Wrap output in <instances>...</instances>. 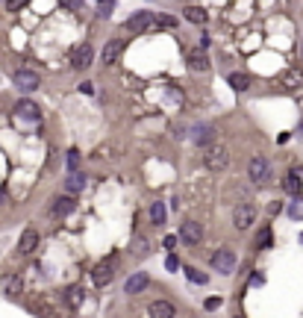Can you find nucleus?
<instances>
[{
  "label": "nucleus",
  "instance_id": "obj_1",
  "mask_svg": "<svg viewBox=\"0 0 303 318\" xmlns=\"http://www.w3.org/2000/svg\"><path fill=\"white\" fill-rule=\"evenodd\" d=\"M209 262H212V268H215V274H224V277H227V274L235 271V250L233 247H218V250L212 253Z\"/></svg>",
  "mask_w": 303,
  "mask_h": 318
},
{
  "label": "nucleus",
  "instance_id": "obj_2",
  "mask_svg": "<svg viewBox=\"0 0 303 318\" xmlns=\"http://www.w3.org/2000/svg\"><path fill=\"white\" fill-rule=\"evenodd\" d=\"M203 162H206L209 171H224V168L230 165V153H227L224 144H209V147L203 151Z\"/></svg>",
  "mask_w": 303,
  "mask_h": 318
},
{
  "label": "nucleus",
  "instance_id": "obj_3",
  "mask_svg": "<svg viewBox=\"0 0 303 318\" xmlns=\"http://www.w3.org/2000/svg\"><path fill=\"white\" fill-rule=\"evenodd\" d=\"M247 174H250V180H253L256 186H265L271 180V162L265 156H253L250 165H247Z\"/></svg>",
  "mask_w": 303,
  "mask_h": 318
},
{
  "label": "nucleus",
  "instance_id": "obj_4",
  "mask_svg": "<svg viewBox=\"0 0 303 318\" xmlns=\"http://www.w3.org/2000/svg\"><path fill=\"white\" fill-rule=\"evenodd\" d=\"M256 221V206L253 203H239L233 209V227L235 230H250Z\"/></svg>",
  "mask_w": 303,
  "mask_h": 318
},
{
  "label": "nucleus",
  "instance_id": "obj_5",
  "mask_svg": "<svg viewBox=\"0 0 303 318\" xmlns=\"http://www.w3.org/2000/svg\"><path fill=\"white\" fill-rule=\"evenodd\" d=\"M12 80H15V86H18V89H21L24 94L35 92V89L41 86V77H38V71H33V68H18Z\"/></svg>",
  "mask_w": 303,
  "mask_h": 318
},
{
  "label": "nucleus",
  "instance_id": "obj_6",
  "mask_svg": "<svg viewBox=\"0 0 303 318\" xmlns=\"http://www.w3.org/2000/svg\"><path fill=\"white\" fill-rule=\"evenodd\" d=\"M124 27H127L129 33H144V30H153V27H156V12H136V15H133V18H127V24H124Z\"/></svg>",
  "mask_w": 303,
  "mask_h": 318
},
{
  "label": "nucleus",
  "instance_id": "obj_7",
  "mask_svg": "<svg viewBox=\"0 0 303 318\" xmlns=\"http://www.w3.org/2000/svg\"><path fill=\"white\" fill-rule=\"evenodd\" d=\"M112 277H115V257H109V259H103V262L94 265V271H92L94 286H109Z\"/></svg>",
  "mask_w": 303,
  "mask_h": 318
},
{
  "label": "nucleus",
  "instance_id": "obj_8",
  "mask_svg": "<svg viewBox=\"0 0 303 318\" xmlns=\"http://www.w3.org/2000/svg\"><path fill=\"white\" fill-rule=\"evenodd\" d=\"M191 141L206 151L209 144H215V127H212V124H194V127H191Z\"/></svg>",
  "mask_w": 303,
  "mask_h": 318
},
{
  "label": "nucleus",
  "instance_id": "obj_9",
  "mask_svg": "<svg viewBox=\"0 0 303 318\" xmlns=\"http://www.w3.org/2000/svg\"><path fill=\"white\" fill-rule=\"evenodd\" d=\"M94 62V50H92V45H80L77 50H74V56H71V65L77 71H85L89 65Z\"/></svg>",
  "mask_w": 303,
  "mask_h": 318
},
{
  "label": "nucleus",
  "instance_id": "obj_10",
  "mask_svg": "<svg viewBox=\"0 0 303 318\" xmlns=\"http://www.w3.org/2000/svg\"><path fill=\"white\" fill-rule=\"evenodd\" d=\"M74 206H77V200L71 198V195H59V198L50 203V215H53V218H65V215L74 212Z\"/></svg>",
  "mask_w": 303,
  "mask_h": 318
},
{
  "label": "nucleus",
  "instance_id": "obj_11",
  "mask_svg": "<svg viewBox=\"0 0 303 318\" xmlns=\"http://www.w3.org/2000/svg\"><path fill=\"white\" fill-rule=\"evenodd\" d=\"M180 239L186 242V245H198L200 239H203V227L198 221H183L180 227Z\"/></svg>",
  "mask_w": 303,
  "mask_h": 318
},
{
  "label": "nucleus",
  "instance_id": "obj_12",
  "mask_svg": "<svg viewBox=\"0 0 303 318\" xmlns=\"http://www.w3.org/2000/svg\"><path fill=\"white\" fill-rule=\"evenodd\" d=\"M15 112H18V118H24V121H38V118H41V112H38V103L27 100V97L15 103Z\"/></svg>",
  "mask_w": 303,
  "mask_h": 318
},
{
  "label": "nucleus",
  "instance_id": "obj_13",
  "mask_svg": "<svg viewBox=\"0 0 303 318\" xmlns=\"http://www.w3.org/2000/svg\"><path fill=\"white\" fill-rule=\"evenodd\" d=\"M147 312H150V318H174L177 306L171 304V301H153V304L147 306Z\"/></svg>",
  "mask_w": 303,
  "mask_h": 318
},
{
  "label": "nucleus",
  "instance_id": "obj_14",
  "mask_svg": "<svg viewBox=\"0 0 303 318\" xmlns=\"http://www.w3.org/2000/svg\"><path fill=\"white\" fill-rule=\"evenodd\" d=\"M121 50H124V41H121V38H112V41L103 47V53H100V62H103V65H115L118 56H121Z\"/></svg>",
  "mask_w": 303,
  "mask_h": 318
},
{
  "label": "nucleus",
  "instance_id": "obj_15",
  "mask_svg": "<svg viewBox=\"0 0 303 318\" xmlns=\"http://www.w3.org/2000/svg\"><path fill=\"white\" fill-rule=\"evenodd\" d=\"M147 283H150V277H147L144 271H136V274L124 283V292H127V294H139V292H144V286H147Z\"/></svg>",
  "mask_w": 303,
  "mask_h": 318
},
{
  "label": "nucleus",
  "instance_id": "obj_16",
  "mask_svg": "<svg viewBox=\"0 0 303 318\" xmlns=\"http://www.w3.org/2000/svg\"><path fill=\"white\" fill-rule=\"evenodd\" d=\"M280 82L289 89V92H297L303 86V71L300 68H289V71H283V77H280Z\"/></svg>",
  "mask_w": 303,
  "mask_h": 318
},
{
  "label": "nucleus",
  "instance_id": "obj_17",
  "mask_svg": "<svg viewBox=\"0 0 303 318\" xmlns=\"http://www.w3.org/2000/svg\"><path fill=\"white\" fill-rule=\"evenodd\" d=\"M35 245H38V233H35L33 227H27V230L21 233V242H18V250H21L24 257H27V253H33V250H35Z\"/></svg>",
  "mask_w": 303,
  "mask_h": 318
},
{
  "label": "nucleus",
  "instance_id": "obj_18",
  "mask_svg": "<svg viewBox=\"0 0 303 318\" xmlns=\"http://www.w3.org/2000/svg\"><path fill=\"white\" fill-rule=\"evenodd\" d=\"M3 292L9 294V298H18V294L24 292L21 274H6V277H3Z\"/></svg>",
  "mask_w": 303,
  "mask_h": 318
},
{
  "label": "nucleus",
  "instance_id": "obj_19",
  "mask_svg": "<svg viewBox=\"0 0 303 318\" xmlns=\"http://www.w3.org/2000/svg\"><path fill=\"white\" fill-rule=\"evenodd\" d=\"M188 68L206 71V68H209V59H206V53H203V50H191V53H188Z\"/></svg>",
  "mask_w": 303,
  "mask_h": 318
},
{
  "label": "nucleus",
  "instance_id": "obj_20",
  "mask_svg": "<svg viewBox=\"0 0 303 318\" xmlns=\"http://www.w3.org/2000/svg\"><path fill=\"white\" fill-rule=\"evenodd\" d=\"M65 188H68L71 198H74V195H80L82 188H85V177H82V174H71L68 180H65Z\"/></svg>",
  "mask_w": 303,
  "mask_h": 318
},
{
  "label": "nucleus",
  "instance_id": "obj_21",
  "mask_svg": "<svg viewBox=\"0 0 303 318\" xmlns=\"http://www.w3.org/2000/svg\"><path fill=\"white\" fill-rule=\"evenodd\" d=\"M227 82L233 86L235 92H247V89H250V77H247V74H239V71H235V74H230V77H227Z\"/></svg>",
  "mask_w": 303,
  "mask_h": 318
},
{
  "label": "nucleus",
  "instance_id": "obj_22",
  "mask_svg": "<svg viewBox=\"0 0 303 318\" xmlns=\"http://www.w3.org/2000/svg\"><path fill=\"white\" fill-rule=\"evenodd\" d=\"M283 188L289 192V195H300V188H303V183H300V174L297 171H292V174L283 180Z\"/></svg>",
  "mask_w": 303,
  "mask_h": 318
},
{
  "label": "nucleus",
  "instance_id": "obj_23",
  "mask_svg": "<svg viewBox=\"0 0 303 318\" xmlns=\"http://www.w3.org/2000/svg\"><path fill=\"white\" fill-rule=\"evenodd\" d=\"M183 15H186V21H191V24H206V12L200 9V6H186Z\"/></svg>",
  "mask_w": 303,
  "mask_h": 318
},
{
  "label": "nucleus",
  "instance_id": "obj_24",
  "mask_svg": "<svg viewBox=\"0 0 303 318\" xmlns=\"http://www.w3.org/2000/svg\"><path fill=\"white\" fill-rule=\"evenodd\" d=\"M82 298H85V292H82L80 286H68V289H65V301H68L71 306H80Z\"/></svg>",
  "mask_w": 303,
  "mask_h": 318
},
{
  "label": "nucleus",
  "instance_id": "obj_25",
  "mask_svg": "<svg viewBox=\"0 0 303 318\" xmlns=\"http://www.w3.org/2000/svg\"><path fill=\"white\" fill-rule=\"evenodd\" d=\"M150 221L156 224V227H162L165 224V203H159V200L150 203Z\"/></svg>",
  "mask_w": 303,
  "mask_h": 318
},
{
  "label": "nucleus",
  "instance_id": "obj_26",
  "mask_svg": "<svg viewBox=\"0 0 303 318\" xmlns=\"http://www.w3.org/2000/svg\"><path fill=\"white\" fill-rule=\"evenodd\" d=\"M133 253H136V257L150 253V242H147V239H141V236H136V242H133Z\"/></svg>",
  "mask_w": 303,
  "mask_h": 318
},
{
  "label": "nucleus",
  "instance_id": "obj_27",
  "mask_svg": "<svg viewBox=\"0 0 303 318\" xmlns=\"http://www.w3.org/2000/svg\"><path fill=\"white\" fill-rule=\"evenodd\" d=\"M186 277L191 283H198V286H206V283H209V277H206L203 271H198V268H186Z\"/></svg>",
  "mask_w": 303,
  "mask_h": 318
},
{
  "label": "nucleus",
  "instance_id": "obj_28",
  "mask_svg": "<svg viewBox=\"0 0 303 318\" xmlns=\"http://www.w3.org/2000/svg\"><path fill=\"white\" fill-rule=\"evenodd\" d=\"M77 168H80V151H77V147H71V151H68V171H71V174H77Z\"/></svg>",
  "mask_w": 303,
  "mask_h": 318
},
{
  "label": "nucleus",
  "instance_id": "obj_29",
  "mask_svg": "<svg viewBox=\"0 0 303 318\" xmlns=\"http://www.w3.org/2000/svg\"><path fill=\"white\" fill-rule=\"evenodd\" d=\"M156 27H162V30H171V27H177V21L171 18V15H156Z\"/></svg>",
  "mask_w": 303,
  "mask_h": 318
},
{
  "label": "nucleus",
  "instance_id": "obj_30",
  "mask_svg": "<svg viewBox=\"0 0 303 318\" xmlns=\"http://www.w3.org/2000/svg\"><path fill=\"white\" fill-rule=\"evenodd\" d=\"M289 218H297V221L303 218V200H294L292 206H289Z\"/></svg>",
  "mask_w": 303,
  "mask_h": 318
},
{
  "label": "nucleus",
  "instance_id": "obj_31",
  "mask_svg": "<svg viewBox=\"0 0 303 318\" xmlns=\"http://www.w3.org/2000/svg\"><path fill=\"white\" fill-rule=\"evenodd\" d=\"M112 9H115V3H109V0H106V3H97V15H100V18H109Z\"/></svg>",
  "mask_w": 303,
  "mask_h": 318
},
{
  "label": "nucleus",
  "instance_id": "obj_32",
  "mask_svg": "<svg viewBox=\"0 0 303 318\" xmlns=\"http://www.w3.org/2000/svg\"><path fill=\"white\" fill-rule=\"evenodd\" d=\"M165 265H168V271H177V268H180L177 257H171V253H168V259H165Z\"/></svg>",
  "mask_w": 303,
  "mask_h": 318
},
{
  "label": "nucleus",
  "instance_id": "obj_33",
  "mask_svg": "<svg viewBox=\"0 0 303 318\" xmlns=\"http://www.w3.org/2000/svg\"><path fill=\"white\" fill-rule=\"evenodd\" d=\"M165 250H174V245H177V236H165Z\"/></svg>",
  "mask_w": 303,
  "mask_h": 318
},
{
  "label": "nucleus",
  "instance_id": "obj_34",
  "mask_svg": "<svg viewBox=\"0 0 303 318\" xmlns=\"http://www.w3.org/2000/svg\"><path fill=\"white\" fill-rule=\"evenodd\" d=\"M259 245H271V230H262V236H259Z\"/></svg>",
  "mask_w": 303,
  "mask_h": 318
},
{
  "label": "nucleus",
  "instance_id": "obj_35",
  "mask_svg": "<svg viewBox=\"0 0 303 318\" xmlns=\"http://www.w3.org/2000/svg\"><path fill=\"white\" fill-rule=\"evenodd\" d=\"M218 306H221V298H209L206 301V309H218Z\"/></svg>",
  "mask_w": 303,
  "mask_h": 318
},
{
  "label": "nucleus",
  "instance_id": "obj_36",
  "mask_svg": "<svg viewBox=\"0 0 303 318\" xmlns=\"http://www.w3.org/2000/svg\"><path fill=\"white\" fill-rule=\"evenodd\" d=\"M80 92H82V94H94V86H92V82H82Z\"/></svg>",
  "mask_w": 303,
  "mask_h": 318
},
{
  "label": "nucleus",
  "instance_id": "obj_37",
  "mask_svg": "<svg viewBox=\"0 0 303 318\" xmlns=\"http://www.w3.org/2000/svg\"><path fill=\"white\" fill-rule=\"evenodd\" d=\"M262 283H265V277H262V274H253V280H250V286H262Z\"/></svg>",
  "mask_w": 303,
  "mask_h": 318
},
{
  "label": "nucleus",
  "instance_id": "obj_38",
  "mask_svg": "<svg viewBox=\"0 0 303 318\" xmlns=\"http://www.w3.org/2000/svg\"><path fill=\"white\" fill-rule=\"evenodd\" d=\"M0 203H3V188H0Z\"/></svg>",
  "mask_w": 303,
  "mask_h": 318
},
{
  "label": "nucleus",
  "instance_id": "obj_39",
  "mask_svg": "<svg viewBox=\"0 0 303 318\" xmlns=\"http://www.w3.org/2000/svg\"><path fill=\"white\" fill-rule=\"evenodd\" d=\"M300 136H303V124H300Z\"/></svg>",
  "mask_w": 303,
  "mask_h": 318
},
{
  "label": "nucleus",
  "instance_id": "obj_40",
  "mask_svg": "<svg viewBox=\"0 0 303 318\" xmlns=\"http://www.w3.org/2000/svg\"><path fill=\"white\" fill-rule=\"evenodd\" d=\"M235 318H242V315H235Z\"/></svg>",
  "mask_w": 303,
  "mask_h": 318
}]
</instances>
